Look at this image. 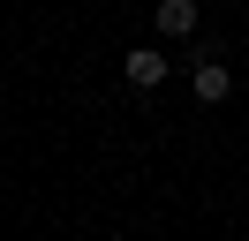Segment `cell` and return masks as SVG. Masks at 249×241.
I'll use <instances>...</instances> for the list:
<instances>
[{
	"label": "cell",
	"instance_id": "cell-1",
	"mask_svg": "<svg viewBox=\"0 0 249 241\" xmlns=\"http://www.w3.org/2000/svg\"><path fill=\"white\" fill-rule=\"evenodd\" d=\"M166 68H174L166 45H128V53H121V75H128L136 90H159V83H166Z\"/></svg>",
	"mask_w": 249,
	"mask_h": 241
},
{
	"label": "cell",
	"instance_id": "cell-2",
	"mask_svg": "<svg viewBox=\"0 0 249 241\" xmlns=\"http://www.w3.org/2000/svg\"><path fill=\"white\" fill-rule=\"evenodd\" d=\"M196 23H204V8H196V0H159V8H151V30H159V38H196Z\"/></svg>",
	"mask_w": 249,
	"mask_h": 241
},
{
	"label": "cell",
	"instance_id": "cell-3",
	"mask_svg": "<svg viewBox=\"0 0 249 241\" xmlns=\"http://www.w3.org/2000/svg\"><path fill=\"white\" fill-rule=\"evenodd\" d=\"M189 90H196L204 105H219V98H234V68H227V60H219V53H204V60H196V75H189Z\"/></svg>",
	"mask_w": 249,
	"mask_h": 241
}]
</instances>
